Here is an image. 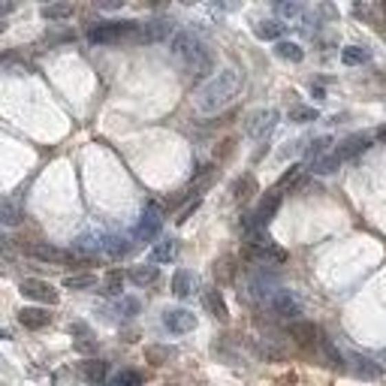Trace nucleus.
I'll return each instance as SVG.
<instances>
[{
    "label": "nucleus",
    "instance_id": "49530a36",
    "mask_svg": "<svg viewBox=\"0 0 386 386\" xmlns=\"http://www.w3.org/2000/svg\"><path fill=\"white\" fill-rule=\"evenodd\" d=\"M0 338H12L10 332H6V329H0Z\"/></svg>",
    "mask_w": 386,
    "mask_h": 386
},
{
    "label": "nucleus",
    "instance_id": "6e6552de",
    "mask_svg": "<svg viewBox=\"0 0 386 386\" xmlns=\"http://www.w3.org/2000/svg\"><path fill=\"white\" fill-rule=\"evenodd\" d=\"M19 290H21V296H25V299H30V302L58 305V290H54L49 281H43V278H28V281H21Z\"/></svg>",
    "mask_w": 386,
    "mask_h": 386
},
{
    "label": "nucleus",
    "instance_id": "c756f323",
    "mask_svg": "<svg viewBox=\"0 0 386 386\" xmlns=\"http://www.w3.org/2000/svg\"><path fill=\"white\" fill-rule=\"evenodd\" d=\"M124 281H127V275L124 272H109L106 278H103V290L100 293H106V296H121V290H124Z\"/></svg>",
    "mask_w": 386,
    "mask_h": 386
},
{
    "label": "nucleus",
    "instance_id": "37998d69",
    "mask_svg": "<svg viewBox=\"0 0 386 386\" xmlns=\"http://www.w3.org/2000/svg\"><path fill=\"white\" fill-rule=\"evenodd\" d=\"M196 208H200V200H193V206H187L184 211H181V217H178V224H184V220H187V217H191V215H193V211H196Z\"/></svg>",
    "mask_w": 386,
    "mask_h": 386
},
{
    "label": "nucleus",
    "instance_id": "f257e3e1",
    "mask_svg": "<svg viewBox=\"0 0 386 386\" xmlns=\"http://www.w3.org/2000/svg\"><path fill=\"white\" fill-rule=\"evenodd\" d=\"M242 88H245V76H242L239 69L235 67L220 69V73H215L200 91H196V97H193L196 112L215 115V112H220V109L233 106L235 97L242 94Z\"/></svg>",
    "mask_w": 386,
    "mask_h": 386
},
{
    "label": "nucleus",
    "instance_id": "ea45409f",
    "mask_svg": "<svg viewBox=\"0 0 386 386\" xmlns=\"http://www.w3.org/2000/svg\"><path fill=\"white\" fill-rule=\"evenodd\" d=\"M73 347H76L78 353H94V350H97V341H94L91 335H85V338H76Z\"/></svg>",
    "mask_w": 386,
    "mask_h": 386
},
{
    "label": "nucleus",
    "instance_id": "2eb2a0df",
    "mask_svg": "<svg viewBox=\"0 0 386 386\" xmlns=\"http://www.w3.org/2000/svg\"><path fill=\"white\" fill-rule=\"evenodd\" d=\"M19 323L25 329H30V332H34V329H45L52 323V314L45 311V308H34V305H28V308H21L19 311Z\"/></svg>",
    "mask_w": 386,
    "mask_h": 386
},
{
    "label": "nucleus",
    "instance_id": "2f4dec72",
    "mask_svg": "<svg viewBox=\"0 0 386 386\" xmlns=\"http://www.w3.org/2000/svg\"><path fill=\"white\" fill-rule=\"evenodd\" d=\"M290 121H293V124H311V121H317V109H314V106H293V109H290Z\"/></svg>",
    "mask_w": 386,
    "mask_h": 386
},
{
    "label": "nucleus",
    "instance_id": "393cba45",
    "mask_svg": "<svg viewBox=\"0 0 386 386\" xmlns=\"http://www.w3.org/2000/svg\"><path fill=\"white\" fill-rule=\"evenodd\" d=\"M254 193H257V181H254V175H242V178H235V181H233V200H235V202L250 200Z\"/></svg>",
    "mask_w": 386,
    "mask_h": 386
},
{
    "label": "nucleus",
    "instance_id": "0eeeda50",
    "mask_svg": "<svg viewBox=\"0 0 386 386\" xmlns=\"http://www.w3.org/2000/svg\"><path fill=\"white\" fill-rule=\"evenodd\" d=\"M278 109H254V112H248L245 118V133L250 139H266L269 133L278 127Z\"/></svg>",
    "mask_w": 386,
    "mask_h": 386
},
{
    "label": "nucleus",
    "instance_id": "473e14b6",
    "mask_svg": "<svg viewBox=\"0 0 386 386\" xmlns=\"http://www.w3.org/2000/svg\"><path fill=\"white\" fill-rule=\"evenodd\" d=\"M317 347L323 350V356H326L329 362H332V365H344V356H341V353H338V347H335V344L332 341H329V338L326 335H317Z\"/></svg>",
    "mask_w": 386,
    "mask_h": 386
},
{
    "label": "nucleus",
    "instance_id": "a18cd8bd",
    "mask_svg": "<svg viewBox=\"0 0 386 386\" xmlns=\"http://www.w3.org/2000/svg\"><path fill=\"white\" fill-rule=\"evenodd\" d=\"M377 139H380V142H386V124H383L380 130H377Z\"/></svg>",
    "mask_w": 386,
    "mask_h": 386
},
{
    "label": "nucleus",
    "instance_id": "9b49d317",
    "mask_svg": "<svg viewBox=\"0 0 386 386\" xmlns=\"http://www.w3.org/2000/svg\"><path fill=\"white\" fill-rule=\"evenodd\" d=\"M368 148H372V136H365V133H353V136H347L341 145L335 148V157L344 163V160H353V157L365 154Z\"/></svg>",
    "mask_w": 386,
    "mask_h": 386
},
{
    "label": "nucleus",
    "instance_id": "72a5a7b5",
    "mask_svg": "<svg viewBox=\"0 0 386 386\" xmlns=\"http://www.w3.org/2000/svg\"><path fill=\"white\" fill-rule=\"evenodd\" d=\"M106 386H142V374L133 372V368H124V372H118Z\"/></svg>",
    "mask_w": 386,
    "mask_h": 386
},
{
    "label": "nucleus",
    "instance_id": "bb28decb",
    "mask_svg": "<svg viewBox=\"0 0 386 386\" xmlns=\"http://www.w3.org/2000/svg\"><path fill=\"white\" fill-rule=\"evenodd\" d=\"M368 58H372V52H368L365 45H347V49H341V61L347 67H359V64H365Z\"/></svg>",
    "mask_w": 386,
    "mask_h": 386
},
{
    "label": "nucleus",
    "instance_id": "4c0bfd02",
    "mask_svg": "<svg viewBox=\"0 0 386 386\" xmlns=\"http://www.w3.org/2000/svg\"><path fill=\"white\" fill-rule=\"evenodd\" d=\"M329 145H332V139H329V136L314 139V142H311V148H308L311 160H317V157H323V154H326V151H329Z\"/></svg>",
    "mask_w": 386,
    "mask_h": 386
},
{
    "label": "nucleus",
    "instance_id": "58836bf2",
    "mask_svg": "<svg viewBox=\"0 0 386 386\" xmlns=\"http://www.w3.org/2000/svg\"><path fill=\"white\" fill-rule=\"evenodd\" d=\"M118 311H121L124 317H136V314H139V299H133V296H124L121 302H118Z\"/></svg>",
    "mask_w": 386,
    "mask_h": 386
},
{
    "label": "nucleus",
    "instance_id": "39448f33",
    "mask_svg": "<svg viewBox=\"0 0 386 386\" xmlns=\"http://www.w3.org/2000/svg\"><path fill=\"white\" fill-rule=\"evenodd\" d=\"M266 308H269L278 320H290V323H296V320H299V314H302V302L296 299L293 290L275 287V290H272V296L266 299Z\"/></svg>",
    "mask_w": 386,
    "mask_h": 386
},
{
    "label": "nucleus",
    "instance_id": "dca6fc26",
    "mask_svg": "<svg viewBox=\"0 0 386 386\" xmlns=\"http://www.w3.org/2000/svg\"><path fill=\"white\" fill-rule=\"evenodd\" d=\"M78 374H82L88 383H103L106 374H109V362H103V359H85V362H78Z\"/></svg>",
    "mask_w": 386,
    "mask_h": 386
},
{
    "label": "nucleus",
    "instance_id": "f8f14e48",
    "mask_svg": "<svg viewBox=\"0 0 386 386\" xmlns=\"http://www.w3.org/2000/svg\"><path fill=\"white\" fill-rule=\"evenodd\" d=\"M172 34V25L167 19H154V21H145V25L136 28V43H160V39H167Z\"/></svg>",
    "mask_w": 386,
    "mask_h": 386
},
{
    "label": "nucleus",
    "instance_id": "a878e982",
    "mask_svg": "<svg viewBox=\"0 0 386 386\" xmlns=\"http://www.w3.org/2000/svg\"><path fill=\"white\" fill-rule=\"evenodd\" d=\"M341 169V160L335 154H323L317 160H311V172L314 175H332V172Z\"/></svg>",
    "mask_w": 386,
    "mask_h": 386
},
{
    "label": "nucleus",
    "instance_id": "7c9ffc66",
    "mask_svg": "<svg viewBox=\"0 0 386 386\" xmlns=\"http://www.w3.org/2000/svg\"><path fill=\"white\" fill-rule=\"evenodd\" d=\"M257 36L259 39H278L281 43V34H283V25L281 21H275V19H269V21H257Z\"/></svg>",
    "mask_w": 386,
    "mask_h": 386
},
{
    "label": "nucleus",
    "instance_id": "a19ab883",
    "mask_svg": "<svg viewBox=\"0 0 386 386\" xmlns=\"http://www.w3.org/2000/svg\"><path fill=\"white\" fill-rule=\"evenodd\" d=\"M278 12L283 15V19H299V15H302V6L299 3H281Z\"/></svg>",
    "mask_w": 386,
    "mask_h": 386
},
{
    "label": "nucleus",
    "instance_id": "cd10ccee",
    "mask_svg": "<svg viewBox=\"0 0 386 386\" xmlns=\"http://www.w3.org/2000/svg\"><path fill=\"white\" fill-rule=\"evenodd\" d=\"M211 184H215V167H202L200 175L191 181V191H187V193H191V196H193V193H206Z\"/></svg>",
    "mask_w": 386,
    "mask_h": 386
},
{
    "label": "nucleus",
    "instance_id": "4be33fe9",
    "mask_svg": "<svg viewBox=\"0 0 386 386\" xmlns=\"http://www.w3.org/2000/svg\"><path fill=\"white\" fill-rule=\"evenodd\" d=\"M73 3H45L43 10H39V15H43L45 21H54V25H58V21H67V19H73Z\"/></svg>",
    "mask_w": 386,
    "mask_h": 386
},
{
    "label": "nucleus",
    "instance_id": "c03bdc74",
    "mask_svg": "<svg viewBox=\"0 0 386 386\" xmlns=\"http://www.w3.org/2000/svg\"><path fill=\"white\" fill-rule=\"evenodd\" d=\"M12 10H15V6H12V3H0V19H3V15H10Z\"/></svg>",
    "mask_w": 386,
    "mask_h": 386
},
{
    "label": "nucleus",
    "instance_id": "f03ea898",
    "mask_svg": "<svg viewBox=\"0 0 386 386\" xmlns=\"http://www.w3.org/2000/svg\"><path fill=\"white\" fill-rule=\"evenodd\" d=\"M169 54L178 61V67L184 69L187 78H202L206 73H211L215 67V58H211V49L202 43L200 36L187 34V30H178L169 39Z\"/></svg>",
    "mask_w": 386,
    "mask_h": 386
},
{
    "label": "nucleus",
    "instance_id": "20e7f679",
    "mask_svg": "<svg viewBox=\"0 0 386 386\" xmlns=\"http://www.w3.org/2000/svg\"><path fill=\"white\" fill-rule=\"evenodd\" d=\"M136 28L139 21H103V25L88 30V39L94 45H112V43H121V39H133Z\"/></svg>",
    "mask_w": 386,
    "mask_h": 386
},
{
    "label": "nucleus",
    "instance_id": "5701e85b",
    "mask_svg": "<svg viewBox=\"0 0 386 386\" xmlns=\"http://www.w3.org/2000/svg\"><path fill=\"white\" fill-rule=\"evenodd\" d=\"M100 248H103L112 259H121V257H127L130 250H133V245H130L127 239H121V235H109V239L100 242Z\"/></svg>",
    "mask_w": 386,
    "mask_h": 386
},
{
    "label": "nucleus",
    "instance_id": "1a4fd4ad",
    "mask_svg": "<svg viewBox=\"0 0 386 386\" xmlns=\"http://www.w3.org/2000/svg\"><path fill=\"white\" fill-rule=\"evenodd\" d=\"M163 326L172 335H187L196 329V314L187 308H169V311H163Z\"/></svg>",
    "mask_w": 386,
    "mask_h": 386
},
{
    "label": "nucleus",
    "instance_id": "f3484780",
    "mask_svg": "<svg viewBox=\"0 0 386 386\" xmlns=\"http://www.w3.org/2000/svg\"><path fill=\"white\" fill-rule=\"evenodd\" d=\"M202 305H206V311L215 320H220V323H226V317H230V311H226V302H224V293H220V290H206V296H202Z\"/></svg>",
    "mask_w": 386,
    "mask_h": 386
},
{
    "label": "nucleus",
    "instance_id": "412c9836",
    "mask_svg": "<svg viewBox=\"0 0 386 386\" xmlns=\"http://www.w3.org/2000/svg\"><path fill=\"white\" fill-rule=\"evenodd\" d=\"M100 242L94 239V235H82V239H76L73 242V257L76 259H91V257H97L100 254Z\"/></svg>",
    "mask_w": 386,
    "mask_h": 386
},
{
    "label": "nucleus",
    "instance_id": "a211bd4d",
    "mask_svg": "<svg viewBox=\"0 0 386 386\" xmlns=\"http://www.w3.org/2000/svg\"><path fill=\"white\" fill-rule=\"evenodd\" d=\"M178 257V242L175 239H160L157 245L151 248V266H160V263H172Z\"/></svg>",
    "mask_w": 386,
    "mask_h": 386
},
{
    "label": "nucleus",
    "instance_id": "ddd939ff",
    "mask_svg": "<svg viewBox=\"0 0 386 386\" xmlns=\"http://www.w3.org/2000/svg\"><path fill=\"white\" fill-rule=\"evenodd\" d=\"M317 335H320V329L314 326V323H308V320L290 323V338H293L299 347H314V344H317Z\"/></svg>",
    "mask_w": 386,
    "mask_h": 386
},
{
    "label": "nucleus",
    "instance_id": "aec40b11",
    "mask_svg": "<svg viewBox=\"0 0 386 386\" xmlns=\"http://www.w3.org/2000/svg\"><path fill=\"white\" fill-rule=\"evenodd\" d=\"M127 278L136 283V287H151V283H157V278H160V269L151 266V263H148V266H133Z\"/></svg>",
    "mask_w": 386,
    "mask_h": 386
},
{
    "label": "nucleus",
    "instance_id": "423d86ee",
    "mask_svg": "<svg viewBox=\"0 0 386 386\" xmlns=\"http://www.w3.org/2000/svg\"><path fill=\"white\" fill-rule=\"evenodd\" d=\"M28 257L39 259V263H49V266H73L78 259L73 257V250H64L58 245H52V242H34V245H28Z\"/></svg>",
    "mask_w": 386,
    "mask_h": 386
},
{
    "label": "nucleus",
    "instance_id": "6ab92c4d",
    "mask_svg": "<svg viewBox=\"0 0 386 386\" xmlns=\"http://www.w3.org/2000/svg\"><path fill=\"white\" fill-rule=\"evenodd\" d=\"M193 287H196V278H193V272H187V269H178L175 275H172V293H175L178 299H187V296H193Z\"/></svg>",
    "mask_w": 386,
    "mask_h": 386
},
{
    "label": "nucleus",
    "instance_id": "c85d7f7f",
    "mask_svg": "<svg viewBox=\"0 0 386 386\" xmlns=\"http://www.w3.org/2000/svg\"><path fill=\"white\" fill-rule=\"evenodd\" d=\"M21 220H25L21 206H15V202H3V206H0V224L3 226H19Z\"/></svg>",
    "mask_w": 386,
    "mask_h": 386
},
{
    "label": "nucleus",
    "instance_id": "79ce46f5",
    "mask_svg": "<svg viewBox=\"0 0 386 386\" xmlns=\"http://www.w3.org/2000/svg\"><path fill=\"white\" fill-rule=\"evenodd\" d=\"M12 254H15V242L0 235V257H12Z\"/></svg>",
    "mask_w": 386,
    "mask_h": 386
},
{
    "label": "nucleus",
    "instance_id": "c9c22d12",
    "mask_svg": "<svg viewBox=\"0 0 386 386\" xmlns=\"http://www.w3.org/2000/svg\"><path fill=\"white\" fill-rule=\"evenodd\" d=\"M64 287L67 290H91V287H97V278L94 275H69V278L64 281Z\"/></svg>",
    "mask_w": 386,
    "mask_h": 386
},
{
    "label": "nucleus",
    "instance_id": "7ed1b4c3",
    "mask_svg": "<svg viewBox=\"0 0 386 386\" xmlns=\"http://www.w3.org/2000/svg\"><path fill=\"white\" fill-rule=\"evenodd\" d=\"M248 257L257 259V263H266V266H269V263H275V266L287 263V250L275 245V242L263 230L248 233Z\"/></svg>",
    "mask_w": 386,
    "mask_h": 386
},
{
    "label": "nucleus",
    "instance_id": "9d476101",
    "mask_svg": "<svg viewBox=\"0 0 386 386\" xmlns=\"http://www.w3.org/2000/svg\"><path fill=\"white\" fill-rule=\"evenodd\" d=\"M163 226V211L160 206H145V211H142L139 224H136V239L139 242H151L157 233H160Z\"/></svg>",
    "mask_w": 386,
    "mask_h": 386
},
{
    "label": "nucleus",
    "instance_id": "f704fd0d",
    "mask_svg": "<svg viewBox=\"0 0 386 386\" xmlns=\"http://www.w3.org/2000/svg\"><path fill=\"white\" fill-rule=\"evenodd\" d=\"M172 356H175V350H172V347H160V344H154V347L145 350V359L154 362V365H167Z\"/></svg>",
    "mask_w": 386,
    "mask_h": 386
},
{
    "label": "nucleus",
    "instance_id": "e433bc0d",
    "mask_svg": "<svg viewBox=\"0 0 386 386\" xmlns=\"http://www.w3.org/2000/svg\"><path fill=\"white\" fill-rule=\"evenodd\" d=\"M356 374H359V377H368V380H374V377H380V365H374L372 359L359 356V359H356Z\"/></svg>",
    "mask_w": 386,
    "mask_h": 386
},
{
    "label": "nucleus",
    "instance_id": "b1692460",
    "mask_svg": "<svg viewBox=\"0 0 386 386\" xmlns=\"http://www.w3.org/2000/svg\"><path fill=\"white\" fill-rule=\"evenodd\" d=\"M275 54H278L281 61H290V64H299V61L305 58V49L299 43H290V39H281L278 45H275Z\"/></svg>",
    "mask_w": 386,
    "mask_h": 386
},
{
    "label": "nucleus",
    "instance_id": "4468645a",
    "mask_svg": "<svg viewBox=\"0 0 386 386\" xmlns=\"http://www.w3.org/2000/svg\"><path fill=\"white\" fill-rule=\"evenodd\" d=\"M281 200L283 196L278 193V191H272V193H266L263 200H259V206H257V211H254V220H257V226H266L269 220L278 215V208H281Z\"/></svg>",
    "mask_w": 386,
    "mask_h": 386
}]
</instances>
